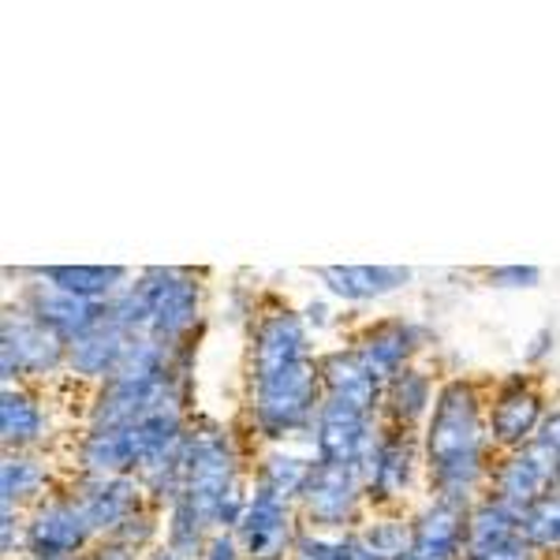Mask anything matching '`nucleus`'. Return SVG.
<instances>
[{"label": "nucleus", "mask_w": 560, "mask_h": 560, "mask_svg": "<svg viewBox=\"0 0 560 560\" xmlns=\"http://www.w3.org/2000/svg\"><path fill=\"white\" fill-rule=\"evenodd\" d=\"M486 445L490 427L482 422L478 393L467 382H448L438 393L430 427H427V467L438 497L471 504L486 475Z\"/></svg>", "instance_id": "1"}, {"label": "nucleus", "mask_w": 560, "mask_h": 560, "mask_svg": "<svg viewBox=\"0 0 560 560\" xmlns=\"http://www.w3.org/2000/svg\"><path fill=\"white\" fill-rule=\"evenodd\" d=\"M325 400L322 370L314 359L277 370L266 377H250V411H255V427L269 441L292 438L306 427H314L318 408Z\"/></svg>", "instance_id": "2"}, {"label": "nucleus", "mask_w": 560, "mask_h": 560, "mask_svg": "<svg viewBox=\"0 0 560 560\" xmlns=\"http://www.w3.org/2000/svg\"><path fill=\"white\" fill-rule=\"evenodd\" d=\"M232 490H236V453H232L229 433L217 427L187 430L179 501H187L198 516L217 523V512H221L224 497Z\"/></svg>", "instance_id": "3"}, {"label": "nucleus", "mask_w": 560, "mask_h": 560, "mask_svg": "<svg viewBox=\"0 0 560 560\" xmlns=\"http://www.w3.org/2000/svg\"><path fill=\"white\" fill-rule=\"evenodd\" d=\"M139 292L147 300V337L165 348H179L195 329L202 288L187 269H147L139 277Z\"/></svg>", "instance_id": "4"}, {"label": "nucleus", "mask_w": 560, "mask_h": 560, "mask_svg": "<svg viewBox=\"0 0 560 560\" xmlns=\"http://www.w3.org/2000/svg\"><path fill=\"white\" fill-rule=\"evenodd\" d=\"M68 366V345L42 322H34L26 311H4L0 322V374L4 385L20 377L57 374Z\"/></svg>", "instance_id": "5"}, {"label": "nucleus", "mask_w": 560, "mask_h": 560, "mask_svg": "<svg viewBox=\"0 0 560 560\" xmlns=\"http://www.w3.org/2000/svg\"><path fill=\"white\" fill-rule=\"evenodd\" d=\"M377 433L382 430L374 422V411L340 400V396H325L318 419H314V448H318L322 464L359 467L363 471Z\"/></svg>", "instance_id": "6"}, {"label": "nucleus", "mask_w": 560, "mask_h": 560, "mask_svg": "<svg viewBox=\"0 0 560 560\" xmlns=\"http://www.w3.org/2000/svg\"><path fill=\"white\" fill-rule=\"evenodd\" d=\"M366 497L363 471L340 464H314L300 493L303 520L318 530H345L359 516V501Z\"/></svg>", "instance_id": "7"}, {"label": "nucleus", "mask_w": 560, "mask_h": 560, "mask_svg": "<svg viewBox=\"0 0 560 560\" xmlns=\"http://www.w3.org/2000/svg\"><path fill=\"white\" fill-rule=\"evenodd\" d=\"M94 527L86 523L75 497H52L34 509L26 523L23 546L31 560H71L94 541Z\"/></svg>", "instance_id": "8"}, {"label": "nucleus", "mask_w": 560, "mask_h": 560, "mask_svg": "<svg viewBox=\"0 0 560 560\" xmlns=\"http://www.w3.org/2000/svg\"><path fill=\"white\" fill-rule=\"evenodd\" d=\"M490 497L504 501L523 516L527 509H535L541 497L557 493V456L538 441L527 448H516V453L504 456V464H497L490 471Z\"/></svg>", "instance_id": "9"}, {"label": "nucleus", "mask_w": 560, "mask_h": 560, "mask_svg": "<svg viewBox=\"0 0 560 560\" xmlns=\"http://www.w3.org/2000/svg\"><path fill=\"white\" fill-rule=\"evenodd\" d=\"M467 512L471 504L433 497L411 523V553L404 560H467Z\"/></svg>", "instance_id": "10"}, {"label": "nucleus", "mask_w": 560, "mask_h": 560, "mask_svg": "<svg viewBox=\"0 0 560 560\" xmlns=\"http://www.w3.org/2000/svg\"><path fill=\"white\" fill-rule=\"evenodd\" d=\"M236 530L243 553L250 560H284V553H295V541H300L292 523V504L255 490L247 497V512H243Z\"/></svg>", "instance_id": "11"}, {"label": "nucleus", "mask_w": 560, "mask_h": 560, "mask_svg": "<svg viewBox=\"0 0 560 560\" xmlns=\"http://www.w3.org/2000/svg\"><path fill=\"white\" fill-rule=\"evenodd\" d=\"M23 311L34 322H42L45 329L57 332L65 345H71V340H79L83 332L105 322V303L79 300V295H71L57 284H26Z\"/></svg>", "instance_id": "12"}, {"label": "nucleus", "mask_w": 560, "mask_h": 560, "mask_svg": "<svg viewBox=\"0 0 560 560\" xmlns=\"http://www.w3.org/2000/svg\"><path fill=\"white\" fill-rule=\"evenodd\" d=\"M411 471H415V441L411 430L388 427L377 433L374 448H370L366 464H363V486L366 497L377 504L396 501L404 490L411 486Z\"/></svg>", "instance_id": "13"}, {"label": "nucleus", "mask_w": 560, "mask_h": 560, "mask_svg": "<svg viewBox=\"0 0 560 560\" xmlns=\"http://www.w3.org/2000/svg\"><path fill=\"white\" fill-rule=\"evenodd\" d=\"M142 490H147V486H142L139 478H131V475L90 478L83 490L75 493V501H79V509H83L86 523L94 527V535L113 538L124 523L139 516Z\"/></svg>", "instance_id": "14"}, {"label": "nucleus", "mask_w": 560, "mask_h": 560, "mask_svg": "<svg viewBox=\"0 0 560 560\" xmlns=\"http://www.w3.org/2000/svg\"><path fill=\"white\" fill-rule=\"evenodd\" d=\"M546 411H541V396L535 388H527L523 382H509L497 393L493 411H490V441L509 453L516 448L535 445Z\"/></svg>", "instance_id": "15"}, {"label": "nucleus", "mask_w": 560, "mask_h": 560, "mask_svg": "<svg viewBox=\"0 0 560 560\" xmlns=\"http://www.w3.org/2000/svg\"><path fill=\"white\" fill-rule=\"evenodd\" d=\"M306 355V329L295 314L277 311L266 314L255 329V345H250V377H266L277 370L300 363Z\"/></svg>", "instance_id": "16"}, {"label": "nucleus", "mask_w": 560, "mask_h": 560, "mask_svg": "<svg viewBox=\"0 0 560 560\" xmlns=\"http://www.w3.org/2000/svg\"><path fill=\"white\" fill-rule=\"evenodd\" d=\"M318 370H322L325 396H340V400H351V404H359V408H366V411L382 408L385 382L363 363V355H359L355 348L325 355L318 363Z\"/></svg>", "instance_id": "17"}, {"label": "nucleus", "mask_w": 560, "mask_h": 560, "mask_svg": "<svg viewBox=\"0 0 560 560\" xmlns=\"http://www.w3.org/2000/svg\"><path fill=\"white\" fill-rule=\"evenodd\" d=\"M128 345L131 332H124L120 325L105 318L102 325H94V329L68 345V370L79 377H102V382H108L116 374V366H120Z\"/></svg>", "instance_id": "18"}, {"label": "nucleus", "mask_w": 560, "mask_h": 560, "mask_svg": "<svg viewBox=\"0 0 560 560\" xmlns=\"http://www.w3.org/2000/svg\"><path fill=\"white\" fill-rule=\"evenodd\" d=\"M318 277L325 280L332 295L351 303L382 300V295L396 292L411 280V269L404 266H322Z\"/></svg>", "instance_id": "19"}, {"label": "nucleus", "mask_w": 560, "mask_h": 560, "mask_svg": "<svg viewBox=\"0 0 560 560\" xmlns=\"http://www.w3.org/2000/svg\"><path fill=\"white\" fill-rule=\"evenodd\" d=\"M79 459H83L90 478H120L139 471V438H135V427L90 430L83 445H79Z\"/></svg>", "instance_id": "20"}, {"label": "nucleus", "mask_w": 560, "mask_h": 560, "mask_svg": "<svg viewBox=\"0 0 560 560\" xmlns=\"http://www.w3.org/2000/svg\"><path fill=\"white\" fill-rule=\"evenodd\" d=\"M415 340H419V337H415L411 325H404V322H382V325H374V329H366L363 337H359L355 351L363 355V363L388 385L393 377H400L404 370H408L411 351L419 348Z\"/></svg>", "instance_id": "21"}, {"label": "nucleus", "mask_w": 560, "mask_h": 560, "mask_svg": "<svg viewBox=\"0 0 560 560\" xmlns=\"http://www.w3.org/2000/svg\"><path fill=\"white\" fill-rule=\"evenodd\" d=\"M38 277L65 288L71 295H79V300L108 303L116 292L128 288L131 273L124 266H49V269H38Z\"/></svg>", "instance_id": "22"}, {"label": "nucleus", "mask_w": 560, "mask_h": 560, "mask_svg": "<svg viewBox=\"0 0 560 560\" xmlns=\"http://www.w3.org/2000/svg\"><path fill=\"white\" fill-rule=\"evenodd\" d=\"M45 433V415L34 404L31 393H23L20 385H4L0 396V441L8 453H23V448L38 445Z\"/></svg>", "instance_id": "23"}, {"label": "nucleus", "mask_w": 560, "mask_h": 560, "mask_svg": "<svg viewBox=\"0 0 560 560\" xmlns=\"http://www.w3.org/2000/svg\"><path fill=\"white\" fill-rule=\"evenodd\" d=\"M385 408H388V419H393V427L411 430L415 422H419L422 415L433 408L430 377L408 366L400 377H393V382L385 385Z\"/></svg>", "instance_id": "24"}, {"label": "nucleus", "mask_w": 560, "mask_h": 560, "mask_svg": "<svg viewBox=\"0 0 560 560\" xmlns=\"http://www.w3.org/2000/svg\"><path fill=\"white\" fill-rule=\"evenodd\" d=\"M311 467L314 464H303L300 456H288V453H273L261 459L258 475H255V493H266V497H277V501H288L295 504L311 478Z\"/></svg>", "instance_id": "25"}, {"label": "nucleus", "mask_w": 560, "mask_h": 560, "mask_svg": "<svg viewBox=\"0 0 560 560\" xmlns=\"http://www.w3.org/2000/svg\"><path fill=\"white\" fill-rule=\"evenodd\" d=\"M42 490H45V467L38 459L23 453H8L4 464H0V504L20 509L23 501L38 497Z\"/></svg>", "instance_id": "26"}, {"label": "nucleus", "mask_w": 560, "mask_h": 560, "mask_svg": "<svg viewBox=\"0 0 560 560\" xmlns=\"http://www.w3.org/2000/svg\"><path fill=\"white\" fill-rule=\"evenodd\" d=\"M520 535L530 541L535 553H560V493L541 497L535 509L523 512Z\"/></svg>", "instance_id": "27"}, {"label": "nucleus", "mask_w": 560, "mask_h": 560, "mask_svg": "<svg viewBox=\"0 0 560 560\" xmlns=\"http://www.w3.org/2000/svg\"><path fill=\"white\" fill-rule=\"evenodd\" d=\"M359 535H363V541L382 560H404V557L411 553V523L377 520V523H366Z\"/></svg>", "instance_id": "28"}, {"label": "nucleus", "mask_w": 560, "mask_h": 560, "mask_svg": "<svg viewBox=\"0 0 560 560\" xmlns=\"http://www.w3.org/2000/svg\"><path fill=\"white\" fill-rule=\"evenodd\" d=\"M490 284L497 288H535L541 273L535 266H501V269H490Z\"/></svg>", "instance_id": "29"}, {"label": "nucleus", "mask_w": 560, "mask_h": 560, "mask_svg": "<svg viewBox=\"0 0 560 560\" xmlns=\"http://www.w3.org/2000/svg\"><path fill=\"white\" fill-rule=\"evenodd\" d=\"M471 560H535V549H530V541L516 535V538H509V541H501V546H493V549H486V553H478Z\"/></svg>", "instance_id": "30"}, {"label": "nucleus", "mask_w": 560, "mask_h": 560, "mask_svg": "<svg viewBox=\"0 0 560 560\" xmlns=\"http://www.w3.org/2000/svg\"><path fill=\"white\" fill-rule=\"evenodd\" d=\"M240 553H243L240 541L221 530V535H213L210 541H206V549H202V557H198V560H243Z\"/></svg>", "instance_id": "31"}, {"label": "nucleus", "mask_w": 560, "mask_h": 560, "mask_svg": "<svg viewBox=\"0 0 560 560\" xmlns=\"http://www.w3.org/2000/svg\"><path fill=\"white\" fill-rule=\"evenodd\" d=\"M535 441H538V445H546L553 456H560V408L546 415V422H541V430H538Z\"/></svg>", "instance_id": "32"}, {"label": "nucleus", "mask_w": 560, "mask_h": 560, "mask_svg": "<svg viewBox=\"0 0 560 560\" xmlns=\"http://www.w3.org/2000/svg\"><path fill=\"white\" fill-rule=\"evenodd\" d=\"M147 560H187V557H179L176 549H168V546H161V549H153V553Z\"/></svg>", "instance_id": "33"}]
</instances>
